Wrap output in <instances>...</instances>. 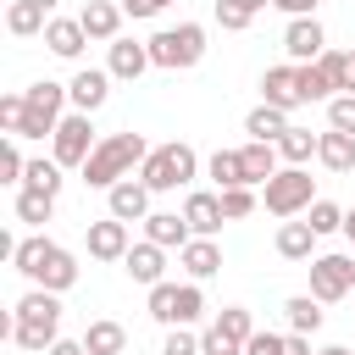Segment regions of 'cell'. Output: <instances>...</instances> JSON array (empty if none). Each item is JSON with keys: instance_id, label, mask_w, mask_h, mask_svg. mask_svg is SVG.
Segmentation results:
<instances>
[{"instance_id": "cell-24", "label": "cell", "mask_w": 355, "mask_h": 355, "mask_svg": "<svg viewBox=\"0 0 355 355\" xmlns=\"http://www.w3.org/2000/svg\"><path fill=\"white\" fill-rule=\"evenodd\" d=\"M22 100H28V111H44L50 122H61V105H67L72 94H67V83H50V78H39V83H28V89H22Z\"/></svg>"}, {"instance_id": "cell-11", "label": "cell", "mask_w": 355, "mask_h": 355, "mask_svg": "<svg viewBox=\"0 0 355 355\" xmlns=\"http://www.w3.org/2000/svg\"><path fill=\"white\" fill-rule=\"evenodd\" d=\"M89 255L94 261H122L128 250H133V239H128V222H116V216H105V222H89Z\"/></svg>"}, {"instance_id": "cell-50", "label": "cell", "mask_w": 355, "mask_h": 355, "mask_svg": "<svg viewBox=\"0 0 355 355\" xmlns=\"http://www.w3.org/2000/svg\"><path fill=\"white\" fill-rule=\"evenodd\" d=\"M338 89H344V94H355V50L344 55V83H338Z\"/></svg>"}, {"instance_id": "cell-17", "label": "cell", "mask_w": 355, "mask_h": 355, "mask_svg": "<svg viewBox=\"0 0 355 355\" xmlns=\"http://www.w3.org/2000/svg\"><path fill=\"white\" fill-rule=\"evenodd\" d=\"M261 100L277 105V111L305 105V100H300V67H266V78H261Z\"/></svg>"}, {"instance_id": "cell-47", "label": "cell", "mask_w": 355, "mask_h": 355, "mask_svg": "<svg viewBox=\"0 0 355 355\" xmlns=\"http://www.w3.org/2000/svg\"><path fill=\"white\" fill-rule=\"evenodd\" d=\"M277 11H288V22L294 17H316V0H272Z\"/></svg>"}, {"instance_id": "cell-19", "label": "cell", "mask_w": 355, "mask_h": 355, "mask_svg": "<svg viewBox=\"0 0 355 355\" xmlns=\"http://www.w3.org/2000/svg\"><path fill=\"white\" fill-rule=\"evenodd\" d=\"M144 239L161 244V250H183L194 233H189V222H183L178 211H150V216H144Z\"/></svg>"}, {"instance_id": "cell-40", "label": "cell", "mask_w": 355, "mask_h": 355, "mask_svg": "<svg viewBox=\"0 0 355 355\" xmlns=\"http://www.w3.org/2000/svg\"><path fill=\"white\" fill-rule=\"evenodd\" d=\"M255 211V194L250 189H222V216L227 222H239V216H250Z\"/></svg>"}, {"instance_id": "cell-38", "label": "cell", "mask_w": 355, "mask_h": 355, "mask_svg": "<svg viewBox=\"0 0 355 355\" xmlns=\"http://www.w3.org/2000/svg\"><path fill=\"white\" fill-rule=\"evenodd\" d=\"M327 128L355 133V94H333V100H327Z\"/></svg>"}, {"instance_id": "cell-25", "label": "cell", "mask_w": 355, "mask_h": 355, "mask_svg": "<svg viewBox=\"0 0 355 355\" xmlns=\"http://www.w3.org/2000/svg\"><path fill=\"white\" fill-rule=\"evenodd\" d=\"M311 250H316L311 222H283V227H277V255H283V261H316Z\"/></svg>"}, {"instance_id": "cell-37", "label": "cell", "mask_w": 355, "mask_h": 355, "mask_svg": "<svg viewBox=\"0 0 355 355\" xmlns=\"http://www.w3.org/2000/svg\"><path fill=\"white\" fill-rule=\"evenodd\" d=\"M200 311H205V294H200V283H178V327H189Z\"/></svg>"}, {"instance_id": "cell-13", "label": "cell", "mask_w": 355, "mask_h": 355, "mask_svg": "<svg viewBox=\"0 0 355 355\" xmlns=\"http://www.w3.org/2000/svg\"><path fill=\"white\" fill-rule=\"evenodd\" d=\"M150 67H155V61H150V44H139V39H116V44H111V61H105V72H111V78L139 83Z\"/></svg>"}, {"instance_id": "cell-7", "label": "cell", "mask_w": 355, "mask_h": 355, "mask_svg": "<svg viewBox=\"0 0 355 355\" xmlns=\"http://www.w3.org/2000/svg\"><path fill=\"white\" fill-rule=\"evenodd\" d=\"M94 122L83 116V111H72V116H61V128H55V155L50 161H61V166H78L83 172V161L94 155Z\"/></svg>"}, {"instance_id": "cell-45", "label": "cell", "mask_w": 355, "mask_h": 355, "mask_svg": "<svg viewBox=\"0 0 355 355\" xmlns=\"http://www.w3.org/2000/svg\"><path fill=\"white\" fill-rule=\"evenodd\" d=\"M172 0H122V11L128 17H155V11H166Z\"/></svg>"}, {"instance_id": "cell-21", "label": "cell", "mask_w": 355, "mask_h": 355, "mask_svg": "<svg viewBox=\"0 0 355 355\" xmlns=\"http://www.w3.org/2000/svg\"><path fill=\"white\" fill-rule=\"evenodd\" d=\"M239 161H244V183H272L283 166H277V144H261V139H250L244 150H239Z\"/></svg>"}, {"instance_id": "cell-33", "label": "cell", "mask_w": 355, "mask_h": 355, "mask_svg": "<svg viewBox=\"0 0 355 355\" xmlns=\"http://www.w3.org/2000/svg\"><path fill=\"white\" fill-rule=\"evenodd\" d=\"M22 189L61 194V161H28V172H22Z\"/></svg>"}, {"instance_id": "cell-3", "label": "cell", "mask_w": 355, "mask_h": 355, "mask_svg": "<svg viewBox=\"0 0 355 355\" xmlns=\"http://www.w3.org/2000/svg\"><path fill=\"white\" fill-rule=\"evenodd\" d=\"M17 327H11V344L22 349V355H50V344H55V327H61V300L50 294V288H28L22 300H17Z\"/></svg>"}, {"instance_id": "cell-52", "label": "cell", "mask_w": 355, "mask_h": 355, "mask_svg": "<svg viewBox=\"0 0 355 355\" xmlns=\"http://www.w3.org/2000/svg\"><path fill=\"white\" fill-rule=\"evenodd\" d=\"M344 233H349V244H355V211H344Z\"/></svg>"}, {"instance_id": "cell-8", "label": "cell", "mask_w": 355, "mask_h": 355, "mask_svg": "<svg viewBox=\"0 0 355 355\" xmlns=\"http://www.w3.org/2000/svg\"><path fill=\"white\" fill-rule=\"evenodd\" d=\"M311 294H316L322 305L355 294V261H349V255H316V261H311Z\"/></svg>"}, {"instance_id": "cell-22", "label": "cell", "mask_w": 355, "mask_h": 355, "mask_svg": "<svg viewBox=\"0 0 355 355\" xmlns=\"http://www.w3.org/2000/svg\"><path fill=\"white\" fill-rule=\"evenodd\" d=\"M288 128H294V122H288V111H277V105H266V100L244 116V133H250V139H261V144H277Z\"/></svg>"}, {"instance_id": "cell-53", "label": "cell", "mask_w": 355, "mask_h": 355, "mask_svg": "<svg viewBox=\"0 0 355 355\" xmlns=\"http://www.w3.org/2000/svg\"><path fill=\"white\" fill-rule=\"evenodd\" d=\"M316 355H355V349H338V344H333V349H316Z\"/></svg>"}, {"instance_id": "cell-32", "label": "cell", "mask_w": 355, "mask_h": 355, "mask_svg": "<svg viewBox=\"0 0 355 355\" xmlns=\"http://www.w3.org/2000/svg\"><path fill=\"white\" fill-rule=\"evenodd\" d=\"M50 216H55V194H39V189H22V194H17V222H33V227H39V222H50Z\"/></svg>"}, {"instance_id": "cell-30", "label": "cell", "mask_w": 355, "mask_h": 355, "mask_svg": "<svg viewBox=\"0 0 355 355\" xmlns=\"http://www.w3.org/2000/svg\"><path fill=\"white\" fill-rule=\"evenodd\" d=\"M211 178H216V194H222V189H250L239 150H216V155H211Z\"/></svg>"}, {"instance_id": "cell-42", "label": "cell", "mask_w": 355, "mask_h": 355, "mask_svg": "<svg viewBox=\"0 0 355 355\" xmlns=\"http://www.w3.org/2000/svg\"><path fill=\"white\" fill-rule=\"evenodd\" d=\"M161 355H200V338H194L189 327H166V344H161Z\"/></svg>"}, {"instance_id": "cell-27", "label": "cell", "mask_w": 355, "mask_h": 355, "mask_svg": "<svg viewBox=\"0 0 355 355\" xmlns=\"http://www.w3.org/2000/svg\"><path fill=\"white\" fill-rule=\"evenodd\" d=\"M211 327H216V333H222L227 344H239V355H244V344L255 338V316H250L244 305H222V316H216Z\"/></svg>"}, {"instance_id": "cell-26", "label": "cell", "mask_w": 355, "mask_h": 355, "mask_svg": "<svg viewBox=\"0 0 355 355\" xmlns=\"http://www.w3.org/2000/svg\"><path fill=\"white\" fill-rule=\"evenodd\" d=\"M83 349L89 355H122L128 349V327L122 322H89L83 327Z\"/></svg>"}, {"instance_id": "cell-44", "label": "cell", "mask_w": 355, "mask_h": 355, "mask_svg": "<svg viewBox=\"0 0 355 355\" xmlns=\"http://www.w3.org/2000/svg\"><path fill=\"white\" fill-rule=\"evenodd\" d=\"M200 355H239V344H227L216 327H205V333H200Z\"/></svg>"}, {"instance_id": "cell-48", "label": "cell", "mask_w": 355, "mask_h": 355, "mask_svg": "<svg viewBox=\"0 0 355 355\" xmlns=\"http://www.w3.org/2000/svg\"><path fill=\"white\" fill-rule=\"evenodd\" d=\"M50 355H89V349H83V338H55Z\"/></svg>"}, {"instance_id": "cell-16", "label": "cell", "mask_w": 355, "mask_h": 355, "mask_svg": "<svg viewBox=\"0 0 355 355\" xmlns=\"http://www.w3.org/2000/svg\"><path fill=\"white\" fill-rule=\"evenodd\" d=\"M122 272H128L133 283H144V288H155V283H166V277H161V272H166V250L144 239V244H133V250L122 255Z\"/></svg>"}, {"instance_id": "cell-20", "label": "cell", "mask_w": 355, "mask_h": 355, "mask_svg": "<svg viewBox=\"0 0 355 355\" xmlns=\"http://www.w3.org/2000/svg\"><path fill=\"white\" fill-rule=\"evenodd\" d=\"M178 261H183V272H189L194 283H205V277L222 272V250H216V239H189V244L178 250Z\"/></svg>"}, {"instance_id": "cell-43", "label": "cell", "mask_w": 355, "mask_h": 355, "mask_svg": "<svg viewBox=\"0 0 355 355\" xmlns=\"http://www.w3.org/2000/svg\"><path fill=\"white\" fill-rule=\"evenodd\" d=\"M283 349H288V338H283V333H261V327H255V338L244 344V355H283Z\"/></svg>"}, {"instance_id": "cell-18", "label": "cell", "mask_w": 355, "mask_h": 355, "mask_svg": "<svg viewBox=\"0 0 355 355\" xmlns=\"http://www.w3.org/2000/svg\"><path fill=\"white\" fill-rule=\"evenodd\" d=\"M44 44H50V55H61V61H78V55H83V44H89V33H83V22H78V17H50V28H44Z\"/></svg>"}, {"instance_id": "cell-49", "label": "cell", "mask_w": 355, "mask_h": 355, "mask_svg": "<svg viewBox=\"0 0 355 355\" xmlns=\"http://www.w3.org/2000/svg\"><path fill=\"white\" fill-rule=\"evenodd\" d=\"M283 355H311V333H288V349Z\"/></svg>"}, {"instance_id": "cell-41", "label": "cell", "mask_w": 355, "mask_h": 355, "mask_svg": "<svg viewBox=\"0 0 355 355\" xmlns=\"http://www.w3.org/2000/svg\"><path fill=\"white\" fill-rule=\"evenodd\" d=\"M22 116H28V100H22V94H0V122H6V133H11V139H17Z\"/></svg>"}, {"instance_id": "cell-6", "label": "cell", "mask_w": 355, "mask_h": 355, "mask_svg": "<svg viewBox=\"0 0 355 355\" xmlns=\"http://www.w3.org/2000/svg\"><path fill=\"white\" fill-rule=\"evenodd\" d=\"M261 205L272 211V216H283V222H294L300 211H311L316 205V189H311V172L305 166H283L266 189H261Z\"/></svg>"}, {"instance_id": "cell-54", "label": "cell", "mask_w": 355, "mask_h": 355, "mask_svg": "<svg viewBox=\"0 0 355 355\" xmlns=\"http://www.w3.org/2000/svg\"><path fill=\"white\" fill-rule=\"evenodd\" d=\"M33 6H39V11H55V0H33Z\"/></svg>"}, {"instance_id": "cell-31", "label": "cell", "mask_w": 355, "mask_h": 355, "mask_svg": "<svg viewBox=\"0 0 355 355\" xmlns=\"http://www.w3.org/2000/svg\"><path fill=\"white\" fill-rule=\"evenodd\" d=\"M283 311H288V327H294V333H316V327H322V300H316V294H294Z\"/></svg>"}, {"instance_id": "cell-1", "label": "cell", "mask_w": 355, "mask_h": 355, "mask_svg": "<svg viewBox=\"0 0 355 355\" xmlns=\"http://www.w3.org/2000/svg\"><path fill=\"white\" fill-rule=\"evenodd\" d=\"M11 266H17L22 277H33V288H50V294H67V288L78 283V261H72V250H61L55 239H39V233L17 244Z\"/></svg>"}, {"instance_id": "cell-39", "label": "cell", "mask_w": 355, "mask_h": 355, "mask_svg": "<svg viewBox=\"0 0 355 355\" xmlns=\"http://www.w3.org/2000/svg\"><path fill=\"white\" fill-rule=\"evenodd\" d=\"M22 172H28V161H22L17 139H6L0 144V183H22Z\"/></svg>"}, {"instance_id": "cell-35", "label": "cell", "mask_w": 355, "mask_h": 355, "mask_svg": "<svg viewBox=\"0 0 355 355\" xmlns=\"http://www.w3.org/2000/svg\"><path fill=\"white\" fill-rule=\"evenodd\" d=\"M300 100H333V78L311 61V67H300Z\"/></svg>"}, {"instance_id": "cell-15", "label": "cell", "mask_w": 355, "mask_h": 355, "mask_svg": "<svg viewBox=\"0 0 355 355\" xmlns=\"http://www.w3.org/2000/svg\"><path fill=\"white\" fill-rule=\"evenodd\" d=\"M105 205H111L116 222H144L150 216V189L139 178H122L116 189H105Z\"/></svg>"}, {"instance_id": "cell-46", "label": "cell", "mask_w": 355, "mask_h": 355, "mask_svg": "<svg viewBox=\"0 0 355 355\" xmlns=\"http://www.w3.org/2000/svg\"><path fill=\"white\" fill-rule=\"evenodd\" d=\"M316 67H322V72H327V78H333V89H338V83H344V55H338V50H327V55H322V61H316Z\"/></svg>"}, {"instance_id": "cell-5", "label": "cell", "mask_w": 355, "mask_h": 355, "mask_svg": "<svg viewBox=\"0 0 355 355\" xmlns=\"http://www.w3.org/2000/svg\"><path fill=\"white\" fill-rule=\"evenodd\" d=\"M144 44H150V61H155V67L189 72V67L205 55V28H200V22H178V28H161V33L144 39Z\"/></svg>"}, {"instance_id": "cell-14", "label": "cell", "mask_w": 355, "mask_h": 355, "mask_svg": "<svg viewBox=\"0 0 355 355\" xmlns=\"http://www.w3.org/2000/svg\"><path fill=\"white\" fill-rule=\"evenodd\" d=\"M67 94H72V105H78L83 116H94V111L111 100V72H100V67H83V72L67 83Z\"/></svg>"}, {"instance_id": "cell-34", "label": "cell", "mask_w": 355, "mask_h": 355, "mask_svg": "<svg viewBox=\"0 0 355 355\" xmlns=\"http://www.w3.org/2000/svg\"><path fill=\"white\" fill-rule=\"evenodd\" d=\"M150 316L161 327H178V283H155L150 288Z\"/></svg>"}, {"instance_id": "cell-51", "label": "cell", "mask_w": 355, "mask_h": 355, "mask_svg": "<svg viewBox=\"0 0 355 355\" xmlns=\"http://www.w3.org/2000/svg\"><path fill=\"white\" fill-rule=\"evenodd\" d=\"M233 6H239V11H250V17H255V11H266V6H272V0H233Z\"/></svg>"}, {"instance_id": "cell-2", "label": "cell", "mask_w": 355, "mask_h": 355, "mask_svg": "<svg viewBox=\"0 0 355 355\" xmlns=\"http://www.w3.org/2000/svg\"><path fill=\"white\" fill-rule=\"evenodd\" d=\"M144 155H150L144 133H105L94 144V155L83 161V183L89 189H116L122 178H133V166H144Z\"/></svg>"}, {"instance_id": "cell-9", "label": "cell", "mask_w": 355, "mask_h": 355, "mask_svg": "<svg viewBox=\"0 0 355 355\" xmlns=\"http://www.w3.org/2000/svg\"><path fill=\"white\" fill-rule=\"evenodd\" d=\"M283 50H288L300 67L322 61V55H327V33H322V22H316V17H294V22L283 28Z\"/></svg>"}, {"instance_id": "cell-23", "label": "cell", "mask_w": 355, "mask_h": 355, "mask_svg": "<svg viewBox=\"0 0 355 355\" xmlns=\"http://www.w3.org/2000/svg\"><path fill=\"white\" fill-rule=\"evenodd\" d=\"M316 161H322L327 172H349V166H355V133L327 128V133H322V144H316Z\"/></svg>"}, {"instance_id": "cell-12", "label": "cell", "mask_w": 355, "mask_h": 355, "mask_svg": "<svg viewBox=\"0 0 355 355\" xmlns=\"http://www.w3.org/2000/svg\"><path fill=\"white\" fill-rule=\"evenodd\" d=\"M122 17H128V11H122L116 0H89V6L78 11L83 33H89V39H105V44H116V39H122Z\"/></svg>"}, {"instance_id": "cell-36", "label": "cell", "mask_w": 355, "mask_h": 355, "mask_svg": "<svg viewBox=\"0 0 355 355\" xmlns=\"http://www.w3.org/2000/svg\"><path fill=\"white\" fill-rule=\"evenodd\" d=\"M305 222H311V233L322 239V233H338V227H344V211H338L333 200H316V205L305 211Z\"/></svg>"}, {"instance_id": "cell-4", "label": "cell", "mask_w": 355, "mask_h": 355, "mask_svg": "<svg viewBox=\"0 0 355 355\" xmlns=\"http://www.w3.org/2000/svg\"><path fill=\"white\" fill-rule=\"evenodd\" d=\"M200 172V155L189 150V144H155L150 155H144V166H139V183L150 189V194H166V189H178V183H189Z\"/></svg>"}, {"instance_id": "cell-28", "label": "cell", "mask_w": 355, "mask_h": 355, "mask_svg": "<svg viewBox=\"0 0 355 355\" xmlns=\"http://www.w3.org/2000/svg\"><path fill=\"white\" fill-rule=\"evenodd\" d=\"M6 28H11L17 39H33V33H44V28H50V11H39L33 0H11V11H6Z\"/></svg>"}, {"instance_id": "cell-29", "label": "cell", "mask_w": 355, "mask_h": 355, "mask_svg": "<svg viewBox=\"0 0 355 355\" xmlns=\"http://www.w3.org/2000/svg\"><path fill=\"white\" fill-rule=\"evenodd\" d=\"M316 144H322V133H311V128H288V133L277 139V155H283L288 166H305V161L316 155Z\"/></svg>"}, {"instance_id": "cell-10", "label": "cell", "mask_w": 355, "mask_h": 355, "mask_svg": "<svg viewBox=\"0 0 355 355\" xmlns=\"http://www.w3.org/2000/svg\"><path fill=\"white\" fill-rule=\"evenodd\" d=\"M183 222H189V233L194 239H211V233H222V194H205V189H194L189 200H183Z\"/></svg>"}]
</instances>
